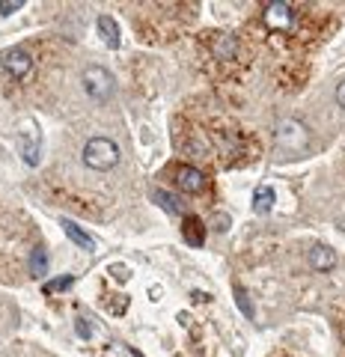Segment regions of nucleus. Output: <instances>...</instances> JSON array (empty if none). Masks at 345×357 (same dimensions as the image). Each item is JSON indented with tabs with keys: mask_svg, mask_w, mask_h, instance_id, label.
<instances>
[{
	"mask_svg": "<svg viewBox=\"0 0 345 357\" xmlns=\"http://www.w3.org/2000/svg\"><path fill=\"white\" fill-rule=\"evenodd\" d=\"M84 164L93 170H110L119 164V146L110 137H93L84 146Z\"/></svg>",
	"mask_w": 345,
	"mask_h": 357,
	"instance_id": "1",
	"label": "nucleus"
},
{
	"mask_svg": "<svg viewBox=\"0 0 345 357\" xmlns=\"http://www.w3.org/2000/svg\"><path fill=\"white\" fill-rule=\"evenodd\" d=\"M274 137H277V143H280L286 152H304L309 146V131H307V126L300 119H292V116H286V119L277 122Z\"/></svg>",
	"mask_w": 345,
	"mask_h": 357,
	"instance_id": "2",
	"label": "nucleus"
},
{
	"mask_svg": "<svg viewBox=\"0 0 345 357\" xmlns=\"http://www.w3.org/2000/svg\"><path fill=\"white\" fill-rule=\"evenodd\" d=\"M262 21L274 33H292L298 27V9L292 3H283V0H274L262 9Z\"/></svg>",
	"mask_w": 345,
	"mask_h": 357,
	"instance_id": "3",
	"label": "nucleus"
},
{
	"mask_svg": "<svg viewBox=\"0 0 345 357\" xmlns=\"http://www.w3.org/2000/svg\"><path fill=\"white\" fill-rule=\"evenodd\" d=\"M84 89L86 96L93 98V102H107L110 96H114V75H110L105 66H90V69L84 72Z\"/></svg>",
	"mask_w": 345,
	"mask_h": 357,
	"instance_id": "4",
	"label": "nucleus"
},
{
	"mask_svg": "<svg viewBox=\"0 0 345 357\" xmlns=\"http://www.w3.org/2000/svg\"><path fill=\"white\" fill-rule=\"evenodd\" d=\"M0 63H3V69L13 75L15 81H24V77L30 75V69H33V60H30V54L24 48H9V51H3Z\"/></svg>",
	"mask_w": 345,
	"mask_h": 357,
	"instance_id": "5",
	"label": "nucleus"
},
{
	"mask_svg": "<svg viewBox=\"0 0 345 357\" xmlns=\"http://www.w3.org/2000/svg\"><path fill=\"white\" fill-rule=\"evenodd\" d=\"M173 176H176V185H179L185 194H199L206 188V176L191 164H179L173 170Z\"/></svg>",
	"mask_w": 345,
	"mask_h": 357,
	"instance_id": "6",
	"label": "nucleus"
},
{
	"mask_svg": "<svg viewBox=\"0 0 345 357\" xmlns=\"http://www.w3.org/2000/svg\"><path fill=\"white\" fill-rule=\"evenodd\" d=\"M309 265H313L316 271H333V268H337V253H333L328 244H316V248L309 250Z\"/></svg>",
	"mask_w": 345,
	"mask_h": 357,
	"instance_id": "7",
	"label": "nucleus"
},
{
	"mask_svg": "<svg viewBox=\"0 0 345 357\" xmlns=\"http://www.w3.org/2000/svg\"><path fill=\"white\" fill-rule=\"evenodd\" d=\"M182 236H185V241L191 244V248H203V244H206L203 220H199V218H185L182 220Z\"/></svg>",
	"mask_w": 345,
	"mask_h": 357,
	"instance_id": "8",
	"label": "nucleus"
},
{
	"mask_svg": "<svg viewBox=\"0 0 345 357\" xmlns=\"http://www.w3.org/2000/svg\"><path fill=\"white\" fill-rule=\"evenodd\" d=\"M60 227L66 229V236H69V238H72L75 244H81V248H84V250H93V248H95V241H93V236H86V232H84L81 227H77V223H75V220H69V218H63V220H60Z\"/></svg>",
	"mask_w": 345,
	"mask_h": 357,
	"instance_id": "9",
	"label": "nucleus"
},
{
	"mask_svg": "<svg viewBox=\"0 0 345 357\" xmlns=\"http://www.w3.org/2000/svg\"><path fill=\"white\" fill-rule=\"evenodd\" d=\"M271 208H274V191L268 185H259L253 191V211L256 215H268Z\"/></svg>",
	"mask_w": 345,
	"mask_h": 357,
	"instance_id": "10",
	"label": "nucleus"
},
{
	"mask_svg": "<svg viewBox=\"0 0 345 357\" xmlns=\"http://www.w3.org/2000/svg\"><path fill=\"white\" fill-rule=\"evenodd\" d=\"M98 33H102V39L107 42V48H119V27H116V21L110 15L98 18Z\"/></svg>",
	"mask_w": 345,
	"mask_h": 357,
	"instance_id": "11",
	"label": "nucleus"
},
{
	"mask_svg": "<svg viewBox=\"0 0 345 357\" xmlns=\"http://www.w3.org/2000/svg\"><path fill=\"white\" fill-rule=\"evenodd\" d=\"M215 54H217V60H236V54H238V42H236V36L224 33V36L215 42Z\"/></svg>",
	"mask_w": 345,
	"mask_h": 357,
	"instance_id": "12",
	"label": "nucleus"
},
{
	"mask_svg": "<svg viewBox=\"0 0 345 357\" xmlns=\"http://www.w3.org/2000/svg\"><path fill=\"white\" fill-rule=\"evenodd\" d=\"M45 271H48V256L42 248H36L30 253V277H42Z\"/></svg>",
	"mask_w": 345,
	"mask_h": 357,
	"instance_id": "13",
	"label": "nucleus"
},
{
	"mask_svg": "<svg viewBox=\"0 0 345 357\" xmlns=\"http://www.w3.org/2000/svg\"><path fill=\"white\" fill-rule=\"evenodd\" d=\"M72 283H75V277H72V274H66V277H57V280L45 283V286H42V292H45V295H54V292H63V289H69Z\"/></svg>",
	"mask_w": 345,
	"mask_h": 357,
	"instance_id": "14",
	"label": "nucleus"
},
{
	"mask_svg": "<svg viewBox=\"0 0 345 357\" xmlns=\"http://www.w3.org/2000/svg\"><path fill=\"white\" fill-rule=\"evenodd\" d=\"M152 197L155 199H161V206L167 208V211H182V203L176 197H170V194H164V191H152Z\"/></svg>",
	"mask_w": 345,
	"mask_h": 357,
	"instance_id": "15",
	"label": "nucleus"
},
{
	"mask_svg": "<svg viewBox=\"0 0 345 357\" xmlns=\"http://www.w3.org/2000/svg\"><path fill=\"white\" fill-rule=\"evenodd\" d=\"M236 295H238V307L244 310V316L253 319V307H250V298H247V292H241V289H236Z\"/></svg>",
	"mask_w": 345,
	"mask_h": 357,
	"instance_id": "16",
	"label": "nucleus"
},
{
	"mask_svg": "<svg viewBox=\"0 0 345 357\" xmlns=\"http://www.w3.org/2000/svg\"><path fill=\"white\" fill-rule=\"evenodd\" d=\"M24 6V0H0V13L3 15H13L15 9H21Z\"/></svg>",
	"mask_w": 345,
	"mask_h": 357,
	"instance_id": "17",
	"label": "nucleus"
},
{
	"mask_svg": "<svg viewBox=\"0 0 345 357\" xmlns=\"http://www.w3.org/2000/svg\"><path fill=\"white\" fill-rule=\"evenodd\" d=\"M77 333H81L84 340H90V328H86V321H84V319H77Z\"/></svg>",
	"mask_w": 345,
	"mask_h": 357,
	"instance_id": "18",
	"label": "nucleus"
},
{
	"mask_svg": "<svg viewBox=\"0 0 345 357\" xmlns=\"http://www.w3.org/2000/svg\"><path fill=\"white\" fill-rule=\"evenodd\" d=\"M337 102H339V107L345 110V81L337 86Z\"/></svg>",
	"mask_w": 345,
	"mask_h": 357,
	"instance_id": "19",
	"label": "nucleus"
}]
</instances>
